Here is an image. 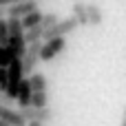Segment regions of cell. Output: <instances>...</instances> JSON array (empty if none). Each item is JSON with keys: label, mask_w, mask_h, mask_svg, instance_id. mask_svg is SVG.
<instances>
[{"label": "cell", "mask_w": 126, "mask_h": 126, "mask_svg": "<svg viewBox=\"0 0 126 126\" xmlns=\"http://www.w3.org/2000/svg\"><path fill=\"white\" fill-rule=\"evenodd\" d=\"M124 122H126V109H124Z\"/></svg>", "instance_id": "cell-20"}, {"label": "cell", "mask_w": 126, "mask_h": 126, "mask_svg": "<svg viewBox=\"0 0 126 126\" xmlns=\"http://www.w3.org/2000/svg\"><path fill=\"white\" fill-rule=\"evenodd\" d=\"M0 126H9V124H4V122H2V120H0Z\"/></svg>", "instance_id": "cell-19"}, {"label": "cell", "mask_w": 126, "mask_h": 126, "mask_svg": "<svg viewBox=\"0 0 126 126\" xmlns=\"http://www.w3.org/2000/svg\"><path fill=\"white\" fill-rule=\"evenodd\" d=\"M27 126H42V124H38V122H29Z\"/></svg>", "instance_id": "cell-18"}, {"label": "cell", "mask_w": 126, "mask_h": 126, "mask_svg": "<svg viewBox=\"0 0 126 126\" xmlns=\"http://www.w3.org/2000/svg\"><path fill=\"white\" fill-rule=\"evenodd\" d=\"M75 29H78V22H75L73 18H60L49 31L42 33V40L49 42V40H53V38H66V35H71Z\"/></svg>", "instance_id": "cell-2"}, {"label": "cell", "mask_w": 126, "mask_h": 126, "mask_svg": "<svg viewBox=\"0 0 126 126\" xmlns=\"http://www.w3.org/2000/svg\"><path fill=\"white\" fill-rule=\"evenodd\" d=\"M0 20H7V9H0Z\"/></svg>", "instance_id": "cell-17"}, {"label": "cell", "mask_w": 126, "mask_h": 126, "mask_svg": "<svg viewBox=\"0 0 126 126\" xmlns=\"http://www.w3.org/2000/svg\"><path fill=\"white\" fill-rule=\"evenodd\" d=\"M0 120L9 126H24V120L20 117V113L16 109H7V106H0Z\"/></svg>", "instance_id": "cell-8"}, {"label": "cell", "mask_w": 126, "mask_h": 126, "mask_svg": "<svg viewBox=\"0 0 126 126\" xmlns=\"http://www.w3.org/2000/svg\"><path fill=\"white\" fill-rule=\"evenodd\" d=\"M49 106V93H33L31 95V109H47Z\"/></svg>", "instance_id": "cell-13"}, {"label": "cell", "mask_w": 126, "mask_h": 126, "mask_svg": "<svg viewBox=\"0 0 126 126\" xmlns=\"http://www.w3.org/2000/svg\"><path fill=\"white\" fill-rule=\"evenodd\" d=\"M78 27H89V18H86V4L84 2H75L73 4V16H71Z\"/></svg>", "instance_id": "cell-10"}, {"label": "cell", "mask_w": 126, "mask_h": 126, "mask_svg": "<svg viewBox=\"0 0 126 126\" xmlns=\"http://www.w3.org/2000/svg\"><path fill=\"white\" fill-rule=\"evenodd\" d=\"M0 91H7V69H0Z\"/></svg>", "instance_id": "cell-16"}, {"label": "cell", "mask_w": 126, "mask_h": 126, "mask_svg": "<svg viewBox=\"0 0 126 126\" xmlns=\"http://www.w3.org/2000/svg\"><path fill=\"white\" fill-rule=\"evenodd\" d=\"M66 49V38H53L49 42H42L40 49V62H51L58 53H62Z\"/></svg>", "instance_id": "cell-4"}, {"label": "cell", "mask_w": 126, "mask_h": 126, "mask_svg": "<svg viewBox=\"0 0 126 126\" xmlns=\"http://www.w3.org/2000/svg\"><path fill=\"white\" fill-rule=\"evenodd\" d=\"M38 9V2L33 0H22V2H13L9 9H7V18H16V20H22L24 16L33 13Z\"/></svg>", "instance_id": "cell-5"}, {"label": "cell", "mask_w": 126, "mask_h": 126, "mask_svg": "<svg viewBox=\"0 0 126 126\" xmlns=\"http://www.w3.org/2000/svg\"><path fill=\"white\" fill-rule=\"evenodd\" d=\"M122 126H126V122H122Z\"/></svg>", "instance_id": "cell-21"}, {"label": "cell", "mask_w": 126, "mask_h": 126, "mask_svg": "<svg viewBox=\"0 0 126 126\" xmlns=\"http://www.w3.org/2000/svg\"><path fill=\"white\" fill-rule=\"evenodd\" d=\"M27 82H29V86H31V91H33V93H47L49 80H47V75H44V73L35 71L33 75H29V78H27Z\"/></svg>", "instance_id": "cell-7"}, {"label": "cell", "mask_w": 126, "mask_h": 126, "mask_svg": "<svg viewBox=\"0 0 126 126\" xmlns=\"http://www.w3.org/2000/svg\"><path fill=\"white\" fill-rule=\"evenodd\" d=\"M60 18H58V13H53V11H49V13H42V20H40V27H42V31H49L55 22H58Z\"/></svg>", "instance_id": "cell-14"}, {"label": "cell", "mask_w": 126, "mask_h": 126, "mask_svg": "<svg viewBox=\"0 0 126 126\" xmlns=\"http://www.w3.org/2000/svg\"><path fill=\"white\" fill-rule=\"evenodd\" d=\"M40 20H42V11H40V9H35L33 13L24 16V18L20 20V24H22V31H29V29L38 27V24H40Z\"/></svg>", "instance_id": "cell-11"}, {"label": "cell", "mask_w": 126, "mask_h": 126, "mask_svg": "<svg viewBox=\"0 0 126 126\" xmlns=\"http://www.w3.org/2000/svg\"><path fill=\"white\" fill-rule=\"evenodd\" d=\"M40 49H42V42H33V44H27V51L20 60L22 64V78H29L35 73V66L40 62Z\"/></svg>", "instance_id": "cell-1"}, {"label": "cell", "mask_w": 126, "mask_h": 126, "mask_svg": "<svg viewBox=\"0 0 126 126\" xmlns=\"http://www.w3.org/2000/svg\"><path fill=\"white\" fill-rule=\"evenodd\" d=\"M31 95H33V91H31V86H29V82H27V78H24V80L20 82V86H18V93H16L18 106H20V109L31 106Z\"/></svg>", "instance_id": "cell-6"}, {"label": "cell", "mask_w": 126, "mask_h": 126, "mask_svg": "<svg viewBox=\"0 0 126 126\" xmlns=\"http://www.w3.org/2000/svg\"><path fill=\"white\" fill-rule=\"evenodd\" d=\"M86 18H89V27H100L104 22V13L97 4H86Z\"/></svg>", "instance_id": "cell-9"}, {"label": "cell", "mask_w": 126, "mask_h": 126, "mask_svg": "<svg viewBox=\"0 0 126 126\" xmlns=\"http://www.w3.org/2000/svg\"><path fill=\"white\" fill-rule=\"evenodd\" d=\"M7 31H9V38H22V35H24L22 24H20V20H16V18H7Z\"/></svg>", "instance_id": "cell-12"}, {"label": "cell", "mask_w": 126, "mask_h": 126, "mask_svg": "<svg viewBox=\"0 0 126 126\" xmlns=\"http://www.w3.org/2000/svg\"><path fill=\"white\" fill-rule=\"evenodd\" d=\"M18 113H20V117H22L24 122H38V124H49V122H53V117H55V113H53L51 106L40 109V111L27 106V109H18Z\"/></svg>", "instance_id": "cell-3"}, {"label": "cell", "mask_w": 126, "mask_h": 126, "mask_svg": "<svg viewBox=\"0 0 126 126\" xmlns=\"http://www.w3.org/2000/svg\"><path fill=\"white\" fill-rule=\"evenodd\" d=\"M13 53L7 49V47H0V69H9V64L13 62Z\"/></svg>", "instance_id": "cell-15"}, {"label": "cell", "mask_w": 126, "mask_h": 126, "mask_svg": "<svg viewBox=\"0 0 126 126\" xmlns=\"http://www.w3.org/2000/svg\"><path fill=\"white\" fill-rule=\"evenodd\" d=\"M24 126H27V124H24Z\"/></svg>", "instance_id": "cell-22"}]
</instances>
